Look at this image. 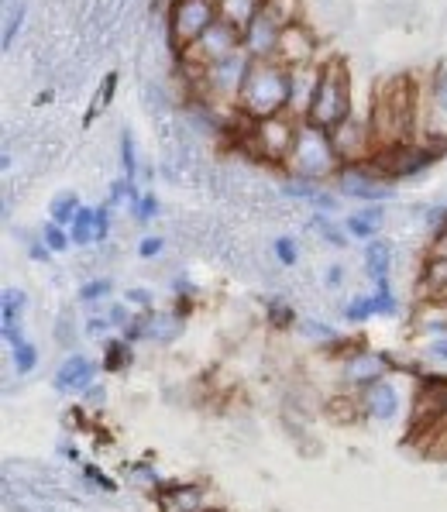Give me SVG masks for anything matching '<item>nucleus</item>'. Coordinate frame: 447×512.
I'll list each match as a JSON object with an SVG mask.
<instances>
[{"instance_id": "1", "label": "nucleus", "mask_w": 447, "mask_h": 512, "mask_svg": "<svg viewBox=\"0 0 447 512\" xmlns=\"http://www.w3.org/2000/svg\"><path fill=\"white\" fill-rule=\"evenodd\" d=\"M368 121H372L375 148L406 145V141L417 138L420 90L413 86L410 76H389V80L375 86Z\"/></svg>"}, {"instance_id": "2", "label": "nucleus", "mask_w": 447, "mask_h": 512, "mask_svg": "<svg viewBox=\"0 0 447 512\" xmlns=\"http://www.w3.org/2000/svg\"><path fill=\"white\" fill-rule=\"evenodd\" d=\"M289 107V69L276 59H252V69L241 86L238 110L252 121L276 117Z\"/></svg>"}, {"instance_id": "3", "label": "nucleus", "mask_w": 447, "mask_h": 512, "mask_svg": "<svg viewBox=\"0 0 447 512\" xmlns=\"http://www.w3.org/2000/svg\"><path fill=\"white\" fill-rule=\"evenodd\" d=\"M355 114V97H351V73L344 66V59H327L320 62V80L307 121L320 131H334L337 124H344Z\"/></svg>"}, {"instance_id": "4", "label": "nucleus", "mask_w": 447, "mask_h": 512, "mask_svg": "<svg viewBox=\"0 0 447 512\" xmlns=\"http://www.w3.org/2000/svg\"><path fill=\"white\" fill-rule=\"evenodd\" d=\"M300 117H293L289 110H282L276 117H265V121H252L245 117L241 121V135L238 145L245 148L248 155H255L258 162L269 165H286L289 152L296 145V135H300Z\"/></svg>"}, {"instance_id": "5", "label": "nucleus", "mask_w": 447, "mask_h": 512, "mask_svg": "<svg viewBox=\"0 0 447 512\" xmlns=\"http://www.w3.org/2000/svg\"><path fill=\"white\" fill-rule=\"evenodd\" d=\"M341 155L334 152V141L327 131L313 128L310 121L300 124V135H296V145L289 152V159L282 169L289 172L300 183H324L327 176H337L341 172Z\"/></svg>"}, {"instance_id": "6", "label": "nucleus", "mask_w": 447, "mask_h": 512, "mask_svg": "<svg viewBox=\"0 0 447 512\" xmlns=\"http://www.w3.org/2000/svg\"><path fill=\"white\" fill-rule=\"evenodd\" d=\"M444 148L447 145H434V141H406V145L375 148L368 165H372L379 179H406L417 176L427 165H434L444 155Z\"/></svg>"}, {"instance_id": "7", "label": "nucleus", "mask_w": 447, "mask_h": 512, "mask_svg": "<svg viewBox=\"0 0 447 512\" xmlns=\"http://www.w3.org/2000/svg\"><path fill=\"white\" fill-rule=\"evenodd\" d=\"M166 21L172 52L183 55L214 21H221V11H217V0H169Z\"/></svg>"}, {"instance_id": "8", "label": "nucleus", "mask_w": 447, "mask_h": 512, "mask_svg": "<svg viewBox=\"0 0 447 512\" xmlns=\"http://www.w3.org/2000/svg\"><path fill=\"white\" fill-rule=\"evenodd\" d=\"M238 49H241V31L234 25H227V21H214V25L203 31L190 49L179 55V66H183L186 76H200V73H207L210 66L224 62L227 55H234Z\"/></svg>"}, {"instance_id": "9", "label": "nucleus", "mask_w": 447, "mask_h": 512, "mask_svg": "<svg viewBox=\"0 0 447 512\" xmlns=\"http://www.w3.org/2000/svg\"><path fill=\"white\" fill-rule=\"evenodd\" d=\"M417 138L434 141V145H447V62L437 66V73L430 76L427 90H420Z\"/></svg>"}, {"instance_id": "10", "label": "nucleus", "mask_w": 447, "mask_h": 512, "mask_svg": "<svg viewBox=\"0 0 447 512\" xmlns=\"http://www.w3.org/2000/svg\"><path fill=\"white\" fill-rule=\"evenodd\" d=\"M334 141V152L341 155L344 165H355V162H368L375 155V135H372V121L365 117L351 114L344 124H337L334 131H327Z\"/></svg>"}, {"instance_id": "11", "label": "nucleus", "mask_w": 447, "mask_h": 512, "mask_svg": "<svg viewBox=\"0 0 447 512\" xmlns=\"http://www.w3.org/2000/svg\"><path fill=\"white\" fill-rule=\"evenodd\" d=\"M276 62H279V66H286V69L317 66V35H313L303 21L286 25V28H282V35H279Z\"/></svg>"}, {"instance_id": "12", "label": "nucleus", "mask_w": 447, "mask_h": 512, "mask_svg": "<svg viewBox=\"0 0 447 512\" xmlns=\"http://www.w3.org/2000/svg\"><path fill=\"white\" fill-rule=\"evenodd\" d=\"M279 35H282V25L272 14H258V18L241 31V49H245L252 59H276V49H279Z\"/></svg>"}, {"instance_id": "13", "label": "nucleus", "mask_w": 447, "mask_h": 512, "mask_svg": "<svg viewBox=\"0 0 447 512\" xmlns=\"http://www.w3.org/2000/svg\"><path fill=\"white\" fill-rule=\"evenodd\" d=\"M317 80H320V62L317 66H296L289 69V114L307 121L313 93H317Z\"/></svg>"}, {"instance_id": "14", "label": "nucleus", "mask_w": 447, "mask_h": 512, "mask_svg": "<svg viewBox=\"0 0 447 512\" xmlns=\"http://www.w3.org/2000/svg\"><path fill=\"white\" fill-rule=\"evenodd\" d=\"M365 413L379 423H389L396 420L399 413V392L392 389L389 382H372L365 389Z\"/></svg>"}, {"instance_id": "15", "label": "nucleus", "mask_w": 447, "mask_h": 512, "mask_svg": "<svg viewBox=\"0 0 447 512\" xmlns=\"http://www.w3.org/2000/svg\"><path fill=\"white\" fill-rule=\"evenodd\" d=\"M420 299L447 303V255H430L420 275Z\"/></svg>"}, {"instance_id": "16", "label": "nucleus", "mask_w": 447, "mask_h": 512, "mask_svg": "<svg viewBox=\"0 0 447 512\" xmlns=\"http://www.w3.org/2000/svg\"><path fill=\"white\" fill-rule=\"evenodd\" d=\"M93 375H97L93 361H86L83 354H73V358L62 361V368H59V375H56V389L59 392H66V389H86Z\"/></svg>"}, {"instance_id": "17", "label": "nucleus", "mask_w": 447, "mask_h": 512, "mask_svg": "<svg viewBox=\"0 0 447 512\" xmlns=\"http://www.w3.org/2000/svg\"><path fill=\"white\" fill-rule=\"evenodd\" d=\"M265 0H217V11H221V21L234 25L238 31H245L252 21L262 14Z\"/></svg>"}, {"instance_id": "18", "label": "nucleus", "mask_w": 447, "mask_h": 512, "mask_svg": "<svg viewBox=\"0 0 447 512\" xmlns=\"http://www.w3.org/2000/svg\"><path fill=\"white\" fill-rule=\"evenodd\" d=\"M365 265H368V275H372V279H375V289H389L392 244H389V241H368Z\"/></svg>"}, {"instance_id": "19", "label": "nucleus", "mask_w": 447, "mask_h": 512, "mask_svg": "<svg viewBox=\"0 0 447 512\" xmlns=\"http://www.w3.org/2000/svg\"><path fill=\"white\" fill-rule=\"evenodd\" d=\"M344 227H348L351 238L375 241V234H379V227H382V207L379 203H372V207H365L362 214H351L348 220H344Z\"/></svg>"}, {"instance_id": "20", "label": "nucleus", "mask_w": 447, "mask_h": 512, "mask_svg": "<svg viewBox=\"0 0 447 512\" xmlns=\"http://www.w3.org/2000/svg\"><path fill=\"white\" fill-rule=\"evenodd\" d=\"M93 224H97V210H93V207H83L80 214H76L73 224H69V238H73V244H90V241H97V234H93Z\"/></svg>"}, {"instance_id": "21", "label": "nucleus", "mask_w": 447, "mask_h": 512, "mask_svg": "<svg viewBox=\"0 0 447 512\" xmlns=\"http://www.w3.org/2000/svg\"><path fill=\"white\" fill-rule=\"evenodd\" d=\"M262 11L272 14V18L286 28V25H293V21H300V0H265Z\"/></svg>"}, {"instance_id": "22", "label": "nucleus", "mask_w": 447, "mask_h": 512, "mask_svg": "<svg viewBox=\"0 0 447 512\" xmlns=\"http://www.w3.org/2000/svg\"><path fill=\"white\" fill-rule=\"evenodd\" d=\"M80 200H76L73 193H62V196H56V200H52V220H56V224H62V227H69L76 220V214H80Z\"/></svg>"}, {"instance_id": "23", "label": "nucleus", "mask_w": 447, "mask_h": 512, "mask_svg": "<svg viewBox=\"0 0 447 512\" xmlns=\"http://www.w3.org/2000/svg\"><path fill=\"white\" fill-rule=\"evenodd\" d=\"M355 382H362L365 389L372 382H379V375H382V358H358V361H351V372H348Z\"/></svg>"}, {"instance_id": "24", "label": "nucleus", "mask_w": 447, "mask_h": 512, "mask_svg": "<svg viewBox=\"0 0 447 512\" xmlns=\"http://www.w3.org/2000/svg\"><path fill=\"white\" fill-rule=\"evenodd\" d=\"M172 502H176V512H200L203 509V492L196 485H183V488H172Z\"/></svg>"}, {"instance_id": "25", "label": "nucleus", "mask_w": 447, "mask_h": 512, "mask_svg": "<svg viewBox=\"0 0 447 512\" xmlns=\"http://www.w3.org/2000/svg\"><path fill=\"white\" fill-rule=\"evenodd\" d=\"M114 90H117V73H107V76H104V83H100V93L93 97L90 110H86V124H93V117H97L100 110L111 104V100H114Z\"/></svg>"}, {"instance_id": "26", "label": "nucleus", "mask_w": 447, "mask_h": 512, "mask_svg": "<svg viewBox=\"0 0 447 512\" xmlns=\"http://www.w3.org/2000/svg\"><path fill=\"white\" fill-rule=\"evenodd\" d=\"M121 165H124V183H135L138 159H135V141H131V131H124L121 135Z\"/></svg>"}, {"instance_id": "27", "label": "nucleus", "mask_w": 447, "mask_h": 512, "mask_svg": "<svg viewBox=\"0 0 447 512\" xmlns=\"http://www.w3.org/2000/svg\"><path fill=\"white\" fill-rule=\"evenodd\" d=\"M42 241L49 244L52 251H66L69 244H73V238H69V231L62 224H56V220H49V224L42 227Z\"/></svg>"}, {"instance_id": "28", "label": "nucleus", "mask_w": 447, "mask_h": 512, "mask_svg": "<svg viewBox=\"0 0 447 512\" xmlns=\"http://www.w3.org/2000/svg\"><path fill=\"white\" fill-rule=\"evenodd\" d=\"M21 310H25V293H21V289H7L4 293V324H18Z\"/></svg>"}, {"instance_id": "29", "label": "nucleus", "mask_w": 447, "mask_h": 512, "mask_svg": "<svg viewBox=\"0 0 447 512\" xmlns=\"http://www.w3.org/2000/svg\"><path fill=\"white\" fill-rule=\"evenodd\" d=\"M14 351V368H18L21 375H28L31 368H35V361H38V351L31 348V344H18V348H11Z\"/></svg>"}, {"instance_id": "30", "label": "nucleus", "mask_w": 447, "mask_h": 512, "mask_svg": "<svg viewBox=\"0 0 447 512\" xmlns=\"http://www.w3.org/2000/svg\"><path fill=\"white\" fill-rule=\"evenodd\" d=\"M25 18H28L25 7H14V18L7 21V28H4V42H0V45H4V52L14 45V38H18V31H21V25H25Z\"/></svg>"}, {"instance_id": "31", "label": "nucleus", "mask_w": 447, "mask_h": 512, "mask_svg": "<svg viewBox=\"0 0 447 512\" xmlns=\"http://www.w3.org/2000/svg\"><path fill=\"white\" fill-rule=\"evenodd\" d=\"M124 361H128V348H124V341H114L111 348H107V361H104V368H107V372H121Z\"/></svg>"}, {"instance_id": "32", "label": "nucleus", "mask_w": 447, "mask_h": 512, "mask_svg": "<svg viewBox=\"0 0 447 512\" xmlns=\"http://www.w3.org/2000/svg\"><path fill=\"white\" fill-rule=\"evenodd\" d=\"M313 227H317V231H320V238H324V241L337 244V248H341V244H344V234L337 231V227H334L327 217H317V220H313Z\"/></svg>"}, {"instance_id": "33", "label": "nucleus", "mask_w": 447, "mask_h": 512, "mask_svg": "<svg viewBox=\"0 0 447 512\" xmlns=\"http://www.w3.org/2000/svg\"><path fill=\"white\" fill-rule=\"evenodd\" d=\"M107 293H111V282H107V279H93V282H86V286L80 289V299L90 303V299H104Z\"/></svg>"}, {"instance_id": "34", "label": "nucleus", "mask_w": 447, "mask_h": 512, "mask_svg": "<svg viewBox=\"0 0 447 512\" xmlns=\"http://www.w3.org/2000/svg\"><path fill=\"white\" fill-rule=\"evenodd\" d=\"M155 214H159V200H155V193H145L141 200L135 203V217L138 220H152Z\"/></svg>"}, {"instance_id": "35", "label": "nucleus", "mask_w": 447, "mask_h": 512, "mask_svg": "<svg viewBox=\"0 0 447 512\" xmlns=\"http://www.w3.org/2000/svg\"><path fill=\"white\" fill-rule=\"evenodd\" d=\"M276 255L282 265H296V258H300V251H296V241L293 238H279L276 241Z\"/></svg>"}, {"instance_id": "36", "label": "nucleus", "mask_w": 447, "mask_h": 512, "mask_svg": "<svg viewBox=\"0 0 447 512\" xmlns=\"http://www.w3.org/2000/svg\"><path fill=\"white\" fill-rule=\"evenodd\" d=\"M372 296H368V299H355V303H351L348 306V310H344V317H348V320H365V317H372Z\"/></svg>"}, {"instance_id": "37", "label": "nucleus", "mask_w": 447, "mask_h": 512, "mask_svg": "<svg viewBox=\"0 0 447 512\" xmlns=\"http://www.w3.org/2000/svg\"><path fill=\"white\" fill-rule=\"evenodd\" d=\"M93 234H97V241H104L107 234H111V207H97V224H93Z\"/></svg>"}, {"instance_id": "38", "label": "nucleus", "mask_w": 447, "mask_h": 512, "mask_svg": "<svg viewBox=\"0 0 447 512\" xmlns=\"http://www.w3.org/2000/svg\"><path fill=\"white\" fill-rule=\"evenodd\" d=\"M138 255L141 258H159L162 255V238H145L138 244Z\"/></svg>"}, {"instance_id": "39", "label": "nucleus", "mask_w": 447, "mask_h": 512, "mask_svg": "<svg viewBox=\"0 0 447 512\" xmlns=\"http://www.w3.org/2000/svg\"><path fill=\"white\" fill-rule=\"evenodd\" d=\"M49 255H52V248L49 244H31V258H35V262H49Z\"/></svg>"}, {"instance_id": "40", "label": "nucleus", "mask_w": 447, "mask_h": 512, "mask_svg": "<svg viewBox=\"0 0 447 512\" xmlns=\"http://www.w3.org/2000/svg\"><path fill=\"white\" fill-rule=\"evenodd\" d=\"M107 320H111V324H128V310H124V306H114Z\"/></svg>"}, {"instance_id": "41", "label": "nucleus", "mask_w": 447, "mask_h": 512, "mask_svg": "<svg viewBox=\"0 0 447 512\" xmlns=\"http://www.w3.org/2000/svg\"><path fill=\"white\" fill-rule=\"evenodd\" d=\"M434 354H437V358H447V341H437L434 344Z\"/></svg>"}, {"instance_id": "42", "label": "nucleus", "mask_w": 447, "mask_h": 512, "mask_svg": "<svg viewBox=\"0 0 447 512\" xmlns=\"http://www.w3.org/2000/svg\"><path fill=\"white\" fill-rule=\"evenodd\" d=\"M327 282H331V286H337V282H341V269H331V272H327Z\"/></svg>"}, {"instance_id": "43", "label": "nucleus", "mask_w": 447, "mask_h": 512, "mask_svg": "<svg viewBox=\"0 0 447 512\" xmlns=\"http://www.w3.org/2000/svg\"><path fill=\"white\" fill-rule=\"evenodd\" d=\"M128 299H135V303H148V296L138 293V289H135V293H128Z\"/></svg>"}]
</instances>
